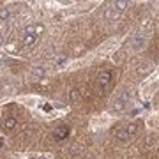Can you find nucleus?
Wrapping results in <instances>:
<instances>
[{
  "instance_id": "0eeeda50",
  "label": "nucleus",
  "mask_w": 159,
  "mask_h": 159,
  "mask_svg": "<svg viewBox=\"0 0 159 159\" xmlns=\"http://www.w3.org/2000/svg\"><path fill=\"white\" fill-rule=\"evenodd\" d=\"M124 129H125V133H127V134H129V138H131V136H134L138 131H140V124H138V122H131V124L125 125Z\"/></svg>"
},
{
  "instance_id": "f257e3e1",
  "label": "nucleus",
  "mask_w": 159,
  "mask_h": 159,
  "mask_svg": "<svg viewBox=\"0 0 159 159\" xmlns=\"http://www.w3.org/2000/svg\"><path fill=\"white\" fill-rule=\"evenodd\" d=\"M129 102H131L129 92L124 90L113 99V102H111V110H113L115 113H124L125 110H127V106H129Z\"/></svg>"
},
{
  "instance_id": "39448f33",
  "label": "nucleus",
  "mask_w": 159,
  "mask_h": 159,
  "mask_svg": "<svg viewBox=\"0 0 159 159\" xmlns=\"http://www.w3.org/2000/svg\"><path fill=\"white\" fill-rule=\"evenodd\" d=\"M18 120L16 117H7V119H4V122H2V129L4 131H12L14 127H16Z\"/></svg>"
},
{
  "instance_id": "ddd939ff",
  "label": "nucleus",
  "mask_w": 159,
  "mask_h": 159,
  "mask_svg": "<svg viewBox=\"0 0 159 159\" xmlns=\"http://www.w3.org/2000/svg\"><path fill=\"white\" fill-rule=\"evenodd\" d=\"M2 43H4V35H0V44H2Z\"/></svg>"
},
{
  "instance_id": "423d86ee",
  "label": "nucleus",
  "mask_w": 159,
  "mask_h": 159,
  "mask_svg": "<svg viewBox=\"0 0 159 159\" xmlns=\"http://www.w3.org/2000/svg\"><path fill=\"white\" fill-rule=\"evenodd\" d=\"M129 6V4H127V2H124V0H122V2H113V4H111V7H110V9H111V11L115 12V14H117V16H119L120 12L122 11H125V7Z\"/></svg>"
},
{
  "instance_id": "20e7f679",
  "label": "nucleus",
  "mask_w": 159,
  "mask_h": 159,
  "mask_svg": "<svg viewBox=\"0 0 159 159\" xmlns=\"http://www.w3.org/2000/svg\"><path fill=\"white\" fill-rule=\"evenodd\" d=\"M69 133H71L69 125H60V127H57V129L53 131V138H55L57 142H60V140H66V138L69 136Z\"/></svg>"
},
{
  "instance_id": "6e6552de",
  "label": "nucleus",
  "mask_w": 159,
  "mask_h": 159,
  "mask_svg": "<svg viewBox=\"0 0 159 159\" xmlns=\"http://www.w3.org/2000/svg\"><path fill=\"white\" fill-rule=\"evenodd\" d=\"M44 74H46V71H44V69H43V67H34V69H32V71H30V76H32V78H35V80L43 78Z\"/></svg>"
},
{
  "instance_id": "9b49d317",
  "label": "nucleus",
  "mask_w": 159,
  "mask_h": 159,
  "mask_svg": "<svg viewBox=\"0 0 159 159\" xmlns=\"http://www.w3.org/2000/svg\"><path fill=\"white\" fill-rule=\"evenodd\" d=\"M150 71H152V66L147 62V66H142V67L138 69V74H140V76H143V74H148Z\"/></svg>"
},
{
  "instance_id": "9d476101",
  "label": "nucleus",
  "mask_w": 159,
  "mask_h": 159,
  "mask_svg": "<svg viewBox=\"0 0 159 159\" xmlns=\"http://www.w3.org/2000/svg\"><path fill=\"white\" fill-rule=\"evenodd\" d=\"M7 20H9V9L0 7V21H7Z\"/></svg>"
},
{
  "instance_id": "7ed1b4c3",
  "label": "nucleus",
  "mask_w": 159,
  "mask_h": 159,
  "mask_svg": "<svg viewBox=\"0 0 159 159\" xmlns=\"http://www.w3.org/2000/svg\"><path fill=\"white\" fill-rule=\"evenodd\" d=\"M111 81V71H102L97 76V89H106Z\"/></svg>"
},
{
  "instance_id": "f8f14e48",
  "label": "nucleus",
  "mask_w": 159,
  "mask_h": 159,
  "mask_svg": "<svg viewBox=\"0 0 159 159\" xmlns=\"http://www.w3.org/2000/svg\"><path fill=\"white\" fill-rule=\"evenodd\" d=\"M78 99H80V92L78 90H71V92H69V101H78Z\"/></svg>"
},
{
  "instance_id": "4468645a",
  "label": "nucleus",
  "mask_w": 159,
  "mask_h": 159,
  "mask_svg": "<svg viewBox=\"0 0 159 159\" xmlns=\"http://www.w3.org/2000/svg\"><path fill=\"white\" fill-rule=\"evenodd\" d=\"M39 159H48V157H39Z\"/></svg>"
},
{
  "instance_id": "f03ea898",
  "label": "nucleus",
  "mask_w": 159,
  "mask_h": 159,
  "mask_svg": "<svg viewBox=\"0 0 159 159\" xmlns=\"http://www.w3.org/2000/svg\"><path fill=\"white\" fill-rule=\"evenodd\" d=\"M145 43H147V37L143 34H136L133 39H131V50L133 51H142L145 48Z\"/></svg>"
},
{
  "instance_id": "1a4fd4ad",
  "label": "nucleus",
  "mask_w": 159,
  "mask_h": 159,
  "mask_svg": "<svg viewBox=\"0 0 159 159\" xmlns=\"http://www.w3.org/2000/svg\"><path fill=\"white\" fill-rule=\"evenodd\" d=\"M115 136H117V140H119V142H122V143L129 140V134L125 133V129H119V131H117V134H115Z\"/></svg>"
}]
</instances>
